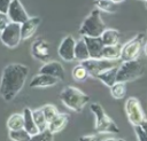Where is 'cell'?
<instances>
[{
	"instance_id": "obj_1",
	"label": "cell",
	"mask_w": 147,
	"mask_h": 141,
	"mask_svg": "<svg viewBox=\"0 0 147 141\" xmlns=\"http://www.w3.org/2000/svg\"><path fill=\"white\" fill-rule=\"evenodd\" d=\"M29 75V68L21 63H10L5 66L0 81V95L9 102L22 91Z\"/></svg>"
},
{
	"instance_id": "obj_2",
	"label": "cell",
	"mask_w": 147,
	"mask_h": 141,
	"mask_svg": "<svg viewBox=\"0 0 147 141\" xmlns=\"http://www.w3.org/2000/svg\"><path fill=\"white\" fill-rule=\"evenodd\" d=\"M60 100L67 108L76 112H80L84 109V107L88 103L90 96L80 89H78L77 87L67 86L60 93Z\"/></svg>"
},
{
	"instance_id": "obj_3",
	"label": "cell",
	"mask_w": 147,
	"mask_h": 141,
	"mask_svg": "<svg viewBox=\"0 0 147 141\" xmlns=\"http://www.w3.org/2000/svg\"><path fill=\"white\" fill-rule=\"evenodd\" d=\"M100 11L101 10L95 7V9H93L88 14V16H86V18L83 21L79 28V34L82 37H100L102 32L107 29L105 22L101 18Z\"/></svg>"
},
{
	"instance_id": "obj_4",
	"label": "cell",
	"mask_w": 147,
	"mask_h": 141,
	"mask_svg": "<svg viewBox=\"0 0 147 141\" xmlns=\"http://www.w3.org/2000/svg\"><path fill=\"white\" fill-rule=\"evenodd\" d=\"M90 109L95 116V130L99 133H103V134H106V133H113V134L119 133V128L114 123V120L106 113V111L101 104L92 103L90 105Z\"/></svg>"
},
{
	"instance_id": "obj_5",
	"label": "cell",
	"mask_w": 147,
	"mask_h": 141,
	"mask_svg": "<svg viewBox=\"0 0 147 141\" xmlns=\"http://www.w3.org/2000/svg\"><path fill=\"white\" fill-rule=\"evenodd\" d=\"M144 71H145V66L138 58L123 61V63L118 66L117 81H123V83L133 81L139 77H141Z\"/></svg>"
},
{
	"instance_id": "obj_6",
	"label": "cell",
	"mask_w": 147,
	"mask_h": 141,
	"mask_svg": "<svg viewBox=\"0 0 147 141\" xmlns=\"http://www.w3.org/2000/svg\"><path fill=\"white\" fill-rule=\"evenodd\" d=\"M144 39H145L144 33H138L136 37H133L127 42H125L122 46L121 60L122 61H130V60L138 58V56L140 55V52L142 49Z\"/></svg>"
},
{
	"instance_id": "obj_7",
	"label": "cell",
	"mask_w": 147,
	"mask_h": 141,
	"mask_svg": "<svg viewBox=\"0 0 147 141\" xmlns=\"http://www.w3.org/2000/svg\"><path fill=\"white\" fill-rule=\"evenodd\" d=\"M0 39L1 42L9 47V48H15L20 45L22 40V34H21V24L10 22L1 32H0Z\"/></svg>"
},
{
	"instance_id": "obj_8",
	"label": "cell",
	"mask_w": 147,
	"mask_h": 141,
	"mask_svg": "<svg viewBox=\"0 0 147 141\" xmlns=\"http://www.w3.org/2000/svg\"><path fill=\"white\" fill-rule=\"evenodd\" d=\"M124 110H125V113H126L129 122L132 125L141 124L146 119L145 112L142 111V107H141V104L137 97H129L125 101Z\"/></svg>"
},
{
	"instance_id": "obj_9",
	"label": "cell",
	"mask_w": 147,
	"mask_h": 141,
	"mask_svg": "<svg viewBox=\"0 0 147 141\" xmlns=\"http://www.w3.org/2000/svg\"><path fill=\"white\" fill-rule=\"evenodd\" d=\"M80 63H83L85 65V68L87 69L90 76H92L94 78H96V76L99 73H101L102 71L116 65L115 61L107 60V58H103V57H101V58H92V57H90V58H87V60H85V61H83Z\"/></svg>"
},
{
	"instance_id": "obj_10",
	"label": "cell",
	"mask_w": 147,
	"mask_h": 141,
	"mask_svg": "<svg viewBox=\"0 0 147 141\" xmlns=\"http://www.w3.org/2000/svg\"><path fill=\"white\" fill-rule=\"evenodd\" d=\"M75 46H76V40L72 36H65L59 46L57 53L60 57L65 61V62H72L75 61Z\"/></svg>"
},
{
	"instance_id": "obj_11",
	"label": "cell",
	"mask_w": 147,
	"mask_h": 141,
	"mask_svg": "<svg viewBox=\"0 0 147 141\" xmlns=\"http://www.w3.org/2000/svg\"><path fill=\"white\" fill-rule=\"evenodd\" d=\"M31 53L36 60L41 61V62H47L51 57V46L48 41L42 38L36 39L32 44Z\"/></svg>"
},
{
	"instance_id": "obj_12",
	"label": "cell",
	"mask_w": 147,
	"mask_h": 141,
	"mask_svg": "<svg viewBox=\"0 0 147 141\" xmlns=\"http://www.w3.org/2000/svg\"><path fill=\"white\" fill-rule=\"evenodd\" d=\"M7 14H8V16H9L11 22L20 23V24H22L23 22H25L30 17L20 0H13L11 1Z\"/></svg>"
},
{
	"instance_id": "obj_13",
	"label": "cell",
	"mask_w": 147,
	"mask_h": 141,
	"mask_svg": "<svg viewBox=\"0 0 147 141\" xmlns=\"http://www.w3.org/2000/svg\"><path fill=\"white\" fill-rule=\"evenodd\" d=\"M86 45L87 49L90 53V57L92 58H101L102 57V50L105 47V44L101 39V37H83Z\"/></svg>"
},
{
	"instance_id": "obj_14",
	"label": "cell",
	"mask_w": 147,
	"mask_h": 141,
	"mask_svg": "<svg viewBox=\"0 0 147 141\" xmlns=\"http://www.w3.org/2000/svg\"><path fill=\"white\" fill-rule=\"evenodd\" d=\"M41 23V18L38 16L29 17L25 22L21 24V34H22V40L30 39L37 31Z\"/></svg>"
},
{
	"instance_id": "obj_15",
	"label": "cell",
	"mask_w": 147,
	"mask_h": 141,
	"mask_svg": "<svg viewBox=\"0 0 147 141\" xmlns=\"http://www.w3.org/2000/svg\"><path fill=\"white\" fill-rule=\"evenodd\" d=\"M39 72L56 77L60 80L64 79V68L57 61H47V62H45V64H42L41 68L39 69Z\"/></svg>"
},
{
	"instance_id": "obj_16",
	"label": "cell",
	"mask_w": 147,
	"mask_h": 141,
	"mask_svg": "<svg viewBox=\"0 0 147 141\" xmlns=\"http://www.w3.org/2000/svg\"><path fill=\"white\" fill-rule=\"evenodd\" d=\"M60 81L59 78L46 75V73H38L37 76H34L31 81H30V87L31 88H45V87H51L56 85Z\"/></svg>"
},
{
	"instance_id": "obj_17",
	"label": "cell",
	"mask_w": 147,
	"mask_h": 141,
	"mask_svg": "<svg viewBox=\"0 0 147 141\" xmlns=\"http://www.w3.org/2000/svg\"><path fill=\"white\" fill-rule=\"evenodd\" d=\"M68 122H69V115H68V113H61V112H59V115H57L55 118H53V119L48 123L47 128H48L52 133L55 134V133L61 132V131L67 126Z\"/></svg>"
},
{
	"instance_id": "obj_18",
	"label": "cell",
	"mask_w": 147,
	"mask_h": 141,
	"mask_svg": "<svg viewBox=\"0 0 147 141\" xmlns=\"http://www.w3.org/2000/svg\"><path fill=\"white\" fill-rule=\"evenodd\" d=\"M117 71H118V66L117 65L111 66V68L102 71L101 73H99L96 76V79H99L106 86L110 87V86H113L117 81Z\"/></svg>"
},
{
	"instance_id": "obj_19",
	"label": "cell",
	"mask_w": 147,
	"mask_h": 141,
	"mask_svg": "<svg viewBox=\"0 0 147 141\" xmlns=\"http://www.w3.org/2000/svg\"><path fill=\"white\" fill-rule=\"evenodd\" d=\"M23 117H24V128L31 134V135H36L39 132V128L36 125V122L33 119V115H32V110L29 108H24L23 109Z\"/></svg>"
},
{
	"instance_id": "obj_20",
	"label": "cell",
	"mask_w": 147,
	"mask_h": 141,
	"mask_svg": "<svg viewBox=\"0 0 147 141\" xmlns=\"http://www.w3.org/2000/svg\"><path fill=\"white\" fill-rule=\"evenodd\" d=\"M75 58L76 61L83 62L87 58H90V53L87 49V45L84 40V38L76 40V46H75Z\"/></svg>"
},
{
	"instance_id": "obj_21",
	"label": "cell",
	"mask_w": 147,
	"mask_h": 141,
	"mask_svg": "<svg viewBox=\"0 0 147 141\" xmlns=\"http://www.w3.org/2000/svg\"><path fill=\"white\" fill-rule=\"evenodd\" d=\"M105 46H110V45H117L121 39V34L117 30L115 29H106L102 34L100 36Z\"/></svg>"
},
{
	"instance_id": "obj_22",
	"label": "cell",
	"mask_w": 147,
	"mask_h": 141,
	"mask_svg": "<svg viewBox=\"0 0 147 141\" xmlns=\"http://www.w3.org/2000/svg\"><path fill=\"white\" fill-rule=\"evenodd\" d=\"M121 52H122V46L119 44L105 46L102 50V57L111 61H117L121 58Z\"/></svg>"
},
{
	"instance_id": "obj_23",
	"label": "cell",
	"mask_w": 147,
	"mask_h": 141,
	"mask_svg": "<svg viewBox=\"0 0 147 141\" xmlns=\"http://www.w3.org/2000/svg\"><path fill=\"white\" fill-rule=\"evenodd\" d=\"M7 128L10 130H18L24 127V117L23 113H13L7 119Z\"/></svg>"
},
{
	"instance_id": "obj_24",
	"label": "cell",
	"mask_w": 147,
	"mask_h": 141,
	"mask_svg": "<svg viewBox=\"0 0 147 141\" xmlns=\"http://www.w3.org/2000/svg\"><path fill=\"white\" fill-rule=\"evenodd\" d=\"M110 88V94L116 100H122L126 95V85L123 81H116Z\"/></svg>"
},
{
	"instance_id": "obj_25",
	"label": "cell",
	"mask_w": 147,
	"mask_h": 141,
	"mask_svg": "<svg viewBox=\"0 0 147 141\" xmlns=\"http://www.w3.org/2000/svg\"><path fill=\"white\" fill-rule=\"evenodd\" d=\"M31 138L32 135L24 127L9 131V139L13 141H31Z\"/></svg>"
},
{
	"instance_id": "obj_26",
	"label": "cell",
	"mask_w": 147,
	"mask_h": 141,
	"mask_svg": "<svg viewBox=\"0 0 147 141\" xmlns=\"http://www.w3.org/2000/svg\"><path fill=\"white\" fill-rule=\"evenodd\" d=\"M72 78L74 80L78 81V83H82V81H85L87 79V77L90 76L87 69L85 68V65L83 63H79L78 65H76L74 69H72Z\"/></svg>"
},
{
	"instance_id": "obj_27",
	"label": "cell",
	"mask_w": 147,
	"mask_h": 141,
	"mask_svg": "<svg viewBox=\"0 0 147 141\" xmlns=\"http://www.w3.org/2000/svg\"><path fill=\"white\" fill-rule=\"evenodd\" d=\"M32 115H33V119H34L36 125H37V127L39 128V131H44V130H46L47 126H48V120L46 119L42 109L40 108V109L32 110Z\"/></svg>"
},
{
	"instance_id": "obj_28",
	"label": "cell",
	"mask_w": 147,
	"mask_h": 141,
	"mask_svg": "<svg viewBox=\"0 0 147 141\" xmlns=\"http://www.w3.org/2000/svg\"><path fill=\"white\" fill-rule=\"evenodd\" d=\"M94 6L106 13H115L116 11V3L111 0H95Z\"/></svg>"
},
{
	"instance_id": "obj_29",
	"label": "cell",
	"mask_w": 147,
	"mask_h": 141,
	"mask_svg": "<svg viewBox=\"0 0 147 141\" xmlns=\"http://www.w3.org/2000/svg\"><path fill=\"white\" fill-rule=\"evenodd\" d=\"M54 133H52L48 128L44 131H39L36 135H32L31 141H53Z\"/></svg>"
},
{
	"instance_id": "obj_30",
	"label": "cell",
	"mask_w": 147,
	"mask_h": 141,
	"mask_svg": "<svg viewBox=\"0 0 147 141\" xmlns=\"http://www.w3.org/2000/svg\"><path fill=\"white\" fill-rule=\"evenodd\" d=\"M41 109H42V111H44V113H45V117H46V119L48 120V123H49L53 118H55V117L59 115L57 108H56L55 105H53V104H45Z\"/></svg>"
},
{
	"instance_id": "obj_31",
	"label": "cell",
	"mask_w": 147,
	"mask_h": 141,
	"mask_svg": "<svg viewBox=\"0 0 147 141\" xmlns=\"http://www.w3.org/2000/svg\"><path fill=\"white\" fill-rule=\"evenodd\" d=\"M133 126H134V133H136L137 139L139 141H147V132L142 127V125L137 124V125H133Z\"/></svg>"
},
{
	"instance_id": "obj_32",
	"label": "cell",
	"mask_w": 147,
	"mask_h": 141,
	"mask_svg": "<svg viewBox=\"0 0 147 141\" xmlns=\"http://www.w3.org/2000/svg\"><path fill=\"white\" fill-rule=\"evenodd\" d=\"M10 18L8 16V14L6 13H0V32L10 23Z\"/></svg>"
},
{
	"instance_id": "obj_33",
	"label": "cell",
	"mask_w": 147,
	"mask_h": 141,
	"mask_svg": "<svg viewBox=\"0 0 147 141\" xmlns=\"http://www.w3.org/2000/svg\"><path fill=\"white\" fill-rule=\"evenodd\" d=\"M13 0H0V13H6L9 9V6Z\"/></svg>"
},
{
	"instance_id": "obj_34",
	"label": "cell",
	"mask_w": 147,
	"mask_h": 141,
	"mask_svg": "<svg viewBox=\"0 0 147 141\" xmlns=\"http://www.w3.org/2000/svg\"><path fill=\"white\" fill-rule=\"evenodd\" d=\"M80 141H95V134H91V135H85L83 138L79 139Z\"/></svg>"
},
{
	"instance_id": "obj_35",
	"label": "cell",
	"mask_w": 147,
	"mask_h": 141,
	"mask_svg": "<svg viewBox=\"0 0 147 141\" xmlns=\"http://www.w3.org/2000/svg\"><path fill=\"white\" fill-rule=\"evenodd\" d=\"M141 125H142V127L146 130V132H147V119H145L142 123H141Z\"/></svg>"
},
{
	"instance_id": "obj_36",
	"label": "cell",
	"mask_w": 147,
	"mask_h": 141,
	"mask_svg": "<svg viewBox=\"0 0 147 141\" xmlns=\"http://www.w3.org/2000/svg\"><path fill=\"white\" fill-rule=\"evenodd\" d=\"M144 53H145V55L147 56V42L144 45Z\"/></svg>"
},
{
	"instance_id": "obj_37",
	"label": "cell",
	"mask_w": 147,
	"mask_h": 141,
	"mask_svg": "<svg viewBox=\"0 0 147 141\" xmlns=\"http://www.w3.org/2000/svg\"><path fill=\"white\" fill-rule=\"evenodd\" d=\"M111 1H114L115 3H119V2H123L124 0H111Z\"/></svg>"
},
{
	"instance_id": "obj_38",
	"label": "cell",
	"mask_w": 147,
	"mask_h": 141,
	"mask_svg": "<svg viewBox=\"0 0 147 141\" xmlns=\"http://www.w3.org/2000/svg\"><path fill=\"white\" fill-rule=\"evenodd\" d=\"M146 8H147V1H146Z\"/></svg>"
},
{
	"instance_id": "obj_39",
	"label": "cell",
	"mask_w": 147,
	"mask_h": 141,
	"mask_svg": "<svg viewBox=\"0 0 147 141\" xmlns=\"http://www.w3.org/2000/svg\"><path fill=\"white\" fill-rule=\"evenodd\" d=\"M145 1H147V0H145Z\"/></svg>"
}]
</instances>
